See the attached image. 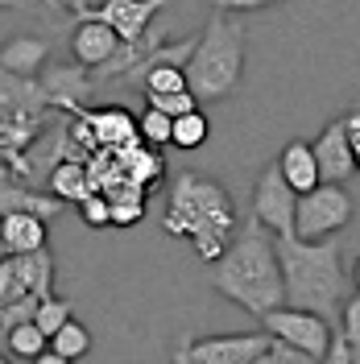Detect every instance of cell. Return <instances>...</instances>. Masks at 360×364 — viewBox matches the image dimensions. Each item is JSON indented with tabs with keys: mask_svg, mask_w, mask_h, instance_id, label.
<instances>
[{
	"mask_svg": "<svg viewBox=\"0 0 360 364\" xmlns=\"http://www.w3.org/2000/svg\"><path fill=\"white\" fill-rule=\"evenodd\" d=\"M211 282L228 302H236L253 318H265L270 311L286 306V286H282V265H277L273 236L257 220H248L232 236L228 252L211 269Z\"/></svg>",
	"mask_w": 360,
	"mask_h": 364,
	"instance_id": "6da1fadb",
	"label": "cell"
},
{
	"mask_svg": "<svg viewBox=\"0 0 360 364\" xmlns=\"http://www.w3.org/2000/svg\"><path fill=\"white\" fill-rule=\"evenodd\" d=\"M166 236H179L191 240V249L199 261H220L232 245V232H236V207L220 182L203 178V174H179L170 182V195H166V215H162Z\"/></svg>",
	"mask_w": 360,
	"mask_h": 364,
	"instance_id": "7a4b0ae2",
	"label": "cell"
},
{
	"mask_svg": "<svg viewBox=\"0 0 360 364\" xmlns=\"http://www.w3.org/2000/svg\"><path fill=\"white\" fill-rule=\"evenodd\" d=\"M273 249H277L290 311H307L319 318H336L344 311V302L352 298L348 294L352 277L344 273V257H339L336 240L307 245L298 236H273Z\"/></svg>",
	"mask_w": 360,
	"mask_h": 364,
	"instance_id": "3957f363",
	"label": "cell"
},
{
	"mask_svg": "<svg viewBox=\"0 0 360 364\" xmlns=\"http://www.w3.org/2000/svg\"><path fill=\"white\" fill-rule=\"evenodd\" d=\"M245 79V25L228 13H211L195 33V50L186 58V91L195 104H216L240 87Z\"/></svg>",
	"mask_w": 360,
	"mask_h": 364,
	"instance_id": "277c9868",
	"label": "cell"
},
{
	"mask_svg": "<svg viewBox=\"0 0 360 364\" xmlns=\"http://www.w3.org/2000/svg\"><path fill=\"white\" fill-rule=\"evenodd\" d=\"M270 348V331H232V336H179L170 364H253Z\"/></svg>",
	"mask_w": 360,
	"mask_h": 364,
	"instance_id": "5b68a950",
	"label": "cell"
},
{
	"mask_svg": "<svg viewBox=\"0 0 360 364\" xmlns=\"http://www.w3.org/2000/svg\"><path fill=\"white\" fill-rule=\"evenodd\" d=\"M352 224V195L336 186V182H323L311 195L298 199V215H294V236L319 245V240H336L339 228Z\"/></svg>",
	"mask_w": 360,
	"mask_h": 364,
	"instance_id": "8992f818",
	"label": "cell"
},
{
	"mask_svg": "<svg viewBox=\"0 0 360 364\" xmlns=\"http://www.w3.org/2000/svg\"><path fill=\"white\" fill-rule=\"evenodd\" d=\"M265 323V331H270L273 340L290 343L298 352H307L311 360H327V352H332V340H336V331H332V323L319 315H307V311H290V306H277L270 315L261 318Z\"/></svg>",
	"mask_w": 360,
	"mask_h": 364,
	"instance_id": "52a82bcc",
	"label": "cell"
},
{
	"mask_svg": "<svg viewBox=\"0 0 360 364\" xmlns=\"http://www.w3.org/2000/svg\"><path fill=\"white\" fill-rule=\"evenodd\" d=\"M294 215H298V195L286 186L277 161H273L261 170V178L253 186V220L270 236H294Z\"/></svg>",
	"mask_w": 360,
	"mask_h": 364,
	"instance_id": "ba28073f",
	"label": "cell"
},
{
	"mask_svg": "<svg viewBox=\"0 0 360 364\" xmlns=\"http://www.w3.org/2000/svg\"><path fill=\"white\" fill-rule=\"evenodd\" d=\"M162 9H166L162 0H100L95 4V17L108 25L125 46H141L149 38L154 17H158Z\"/></svg>",
	"mask_w": 360,
	"mask_h": 364,
	"instance_id": "9c48e42d",
	"label": "cell"
},
{
	"mask_svg": "<svg viewBox=\"0 0 360 364\" xmlns=\"http://www.w3.org/2000/svg\"><path fill=\"white\" fill-rule=\"evenodd\" d=\"M120 46L125 42L100 17H83V21L70 29V54H75V67H83V70L108 67L116 54H120Z\"/></svg>",
	"mask_w": 360,
	"mask_h": 364,
	"instance_id": "30bf717a",
	"label": "cell"
},
{
	"mask_svg": "<svg viewBox=\"0 0 360 364\" xmlns=\"http://www.w3.org/2000/svg\"><path fill=\"white\" fill-rule=\"evenodd\" d=\"M311 149H315V161H319V174L323 182H344L352 178V170H356V158H352V145H348V129H344V116L332 120V124H323V133L311 141Z\"/></svg>",
	"mask_w": 360,
	"mask_h": 364,
	"instance_id": "8fae6325",
	"label": "cell"
},
{
	"mask_svg": "<svg viewBox=\"0 0 360 364\" xmlns=\"http://www.w3.org/2000/svg\"><path fill=\"white\" fill-rule=\"evenodd\" d=\"M91 129H95V141H100V154H116V149H129V145H141V133H137V120L129 108H100V112H88Z\"/></svg>",
	"mask_w": 360,
	"mask_h": 364,
	"instance_id": "7c38bea8",
	"label": "cell"
},
{
	"mask_svg": "<svg viewBox=\"0 0 360 364\" xmlns=\"http://www.w3.org/2000/svg\"><path fill=\"white\" fill-rule=\"evenodd\" d=\"M277 170H282L286 186H290L298 199L311 195L315 186H323V174H319V161H315L311 141H290V145L282 149V158H277Z\"/></svg>",
	"mask_w": 360,
	"mask_h": 364,
	"instance_id": "4fadbf2b",
	"label": "cell"
},
{
	"mask_svg": "<svg viewBox=\"0 0 360 364\" xmlns=\"http://www.w3.org/2000/svg\"><path fill=\"white\" fill-rule=\"evenodd\" d=\"M50 63V46L46 38H33V33H17L0 46V70L13 75V79H29Z\"/></svg>",
	"mask_w": 360,
	"mask_h": 364,
	"instance_id": "5bb4252c",
	"label": "cell"
},
{
	"mask_svg": "<svg viewBox=\"0 0 360 364\" xmlns=\"http://www.w3.org/2000/svg\"><path fill=\"white\" fill-rule=\"evenodd\" d=\"M46 220L42 215H29V211H13V215H0V240L9 257H29V252L46 249Z\"/></svg>",
	"mask_w": 360,
	"mask_h": 364,
	"instance_id": "9a60e30c",
	"label": "cell"
},
{
	"mask_svg": "<svg viewBox=\"0 0 360 364\" xmlns=\"http://www.w3.org/2000/svg\"><path fill=\"white\" fill-rule=\"evenodd\" d=\"M46 186H50V195L63 207L67 203L79 207L88 195H95V191H91V178H88V161L83 158H63L50 170V182H46Z\"/></svg>",
	"mask_w": 360,
	"mask_h": 364,
	"instance_id": "2e32d148",
	"label": "cell"
},
{
	"mask_svg": "<svg viewBox=\"0 0 360 364\" xmlns=\"http://www.w3.org/2000/svg\"><path fill=\"white\" fill-rule=\"evenodd\" d=\"M91 87H95V83H91V70H83V67H50L46 79H42L46 95H50V100H67V108H75Z\"/></svg>",
	"mask_w": 360,
	"mask_h": 364,
	"instance_id": "e0dca14e",
	"label": "cell"
},
{
	"mask_svg": "<svg viewBox=\"0 0 360 364\" xmlns=\"http://www.w3.org/2000/svg\"><path fill=\"white\" fill-rule=\"evenodd\" d=\"M13 265H17V277H21L25 294H33V298L54 294V257H50V249L29 252V257H13Z\"/></svg>",
	"mask_w": 360,
	"mask_h": 364,
	"instance_id": "ac0fdd59",
	"label": "cell"
},
{
	"mask_svg": "<svg viewBox=\"0 0 360 364\" xmlns=\"http://www.w3.org/2000/svg\"><path fill=\"white\" fill-rule=\"evenodd\" d=\"M13 211H29V215H42V220H50V215H58L63 211V203L50 195H33V191H21V186H0V215H13Z\"/></svg>",
	"mask_w": 360,
	"mask_h": 364,
	"instance_id": "d6986e66",
	"label": "cell"
},
{
	"mask_svg": "<svg viewBox=\"0 0 360 364\" xmlns=\"http://www.w3.org/2000/svg\"><path fill=\"white\" fill-rule=\"evenodd\" d=\"M70 315H75V306H70L67 298H58V294H50L38 302V315H33V323H38V331H42L46 340H54L63 327L70 323Z\"/></svg>",
	"mask_w": 360,
	"mask_h": 364,
	"instance_id": "ffe728a7",
	"label": "cell"
},
{
	"mask_svg": "<svg viewBox=\"0 0 360 364\" xmlns=\"http://www.w3.org/2000/svg\"><path fill=\"white\" fill-rule=\"evenodd\" d=\"M50 348H54L58 356H67V360L75 364V360H83V356L91 352V331L83 327V323H79V318H70L67 327H63V331L50 340Z\"/></svg>",
	"mask_w": 360,
	"mask_h": 364,
	"instance_id": "44dd1931",
	"label": "cell"
},
{
	"mask_svg": "<svg viewBox=\"0 0 360 364\" xmlns=\"http://www.w3.org/2000/svg\"><path fill=\"white\" fill-rule=\"evenodd\" d=\"M207 133H211V124H207V116H203V108H199V112L179 116V120H174V136H170V145L182 149V154H191V149H199L203 141H207Z\"/></svg>",
	"mask_w": 360,
	"mask_h": 364,
	"instance_id": "7402d4cb",
	"label": "cell"
},
{
	"mask_svg": "<svg viewBox=\"0 0 360 364\" xmlns=\"http://www.w3.org/2000/svg\"><path fill=\"white\" fill-rule=\"evenodd\" d=\"M137 133H141V145H149V149H166L170 136H174V120L162 116V112H154V108H145L141 120H137Z\"/></svg>",
	"mask_w": 360,
	"mask_h": 364,
	"instance_id": "603a6c76",
	"label": "cell"
},
{
	"mask_svg": "<svg viewBox=\"0 0 360 364\" xmlns=\"http://www.w3.org/2000/svg\"><path fill=\"white\" fill-rule=\"evenodd\" d=\"M9 348H13L17 356H25V360H38L46 348H50V340L38 331V323H25V327H13V331H9Z\"/></svg>",
	"mask_w": 360,
	"mask_h": 364,
	"instance_id": "cb8c5ba5",
	"label": "cell"
},
{
	"mask_svg": "<svg viewBox=\"0 0 360 364\" xmlns=\"http://www.w3.org/2000/svg\"><path fill=\"white\" fill-rule=\"evenodd\" d=\"M145 108H154V112L170 116V120L199 112V104H195V95H191V91H179V95H145Z\"/></svg>",
	"mask_w": 360,
	"mask_h": 364,
	"instance_id": "d4e9b609",
	"label": "cell"
},
{
	"mask_svg": "<svg viewBox=\"0 0 360 364\" xmlns=\"http://www.w3.org/2000/svg\"><path fill=\"white\" fill-rule=\"evenodd\" d=\"M253 364H319V360H311L307 352H298V348H290V343H282V340L270 336V348H265Z\"/></svg>",
	"mask_w": 360,
	"mask_h": 364,
	"instance_id": "484cf974",
	"label": "cell"
},
{
	"mask_svg": "<svg viewBox=\"0 0 360 364\" xmlns=\"http://www.w3.org/2000/svg\"><path fill=\"white\" fill-rule=\"evenodd\" d=\"M339 340L348 343V348H360V290L339 311Z\"/></svg>",
	"mask_w": 360,
	"mask_h": 364,
	"instance_id": "4316f807",
	"label": "cell"
},
{
	"mask_svg": "<svg viewBox=\"0 0 360 364\" xmlns=\"http://www.w3.org/2000/svg\"><path fill=\"white\" fill-rule=\"evenodd\" d=\"M79 211H83V224H88V228L112 224V203H108L104 195H88V199L79 203Z\"/></svg>",
	"mask_w": 360,
	"mask_h": 364,
	"instance_id": "83f0119b",
	"label": "cell"
},
{
	"mask_svg": "<svg viewBox=\"0 0 360 364\" xmlns=\"http://www.w3.org/2000/svg\"><path fill=\"white\" fill-rule=\"evenodd\" d=\"M141 215H145V199H120V203H112V224L116 228H133Z\"/></svg>",
	"mask_w": 360,
	"mask_h": 364,
	"instance_id": "f1b7e54d",
	"label": "cell"
},
{
	"mask_svg": "<svg viewBox=\"0 0 360 364\" xmlns=\"http://www.w3.org/2000/svg\"><path fill=\"white\" fill-rule=\"evenodd\" d=\"M344 129H348V145H352V158H356V170H360V104L344 116Z\"/></svg>",
	"mask_w": 360,
	"mask_h": 364,
	"instance_id": "f546056e",
	"label": "cell"
},
{
	"mask_svg": "<svg viewBox=\"0 0 360 364\" xmlns=\"http://www.w3.org/2000/svg\"><path fill=\"white\" fill-rule=\"evenodd\" d=\"M29 364H70V360H67V356H58L54 348H46L42 356H38V360H29Z\"/></svg>",
	"mask_w": 360,
	"mask_h": 364,
	"instance_id": "4dcf8cb0",
	"label": "cell"
},
{
	"mask_svg": "<svg viewBox=\"0 0 360 364\" xmlns=\"http://www.w3.org/2000/svg\"><path fill=\"white\" fill-rule=\"evenodd\" d=\"M352 286L360 290V257H356V269H352Z\"/></svg>",
	"mask_w": 360,
	"mask_h": 364,
	"instance_id": "1f68e13d",
	"label": "cell"
},
{
	"mask_svg": "<svg viewBox=\"0 0 360 364\" xmlns=\"http://www.w3.org/2000/svg\"><path fill=\"white\" fill-rule=\"evenodd\" d=\"M0 261H9V249H4V240H0Z\"/></svg>",
	"mask_w": 360,
	"mask_h": 364,
	"instance_id": "d6a6232c",
	"label": "cell"
},
{
	"mask_svg": "<svg viewBox=\"0 0 360 364\" xmlns=\"http://www.w3.org/2000/svg\"><path fill=\"white\" fill-rule=\"evenodd\" d=\"M0 364H9V360H4V356H0Z\"/></svg>",
	"mask_w": 360,
	"mask_h": 364,
	"instance_id": "836d02e7",
	"label": "cell"
}]
</instances>
